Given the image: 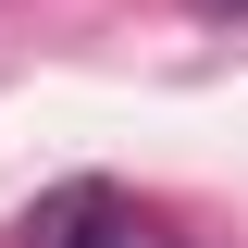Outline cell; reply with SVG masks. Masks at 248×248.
<instances>
[{
    "label": "cell",
    "instance_id": "cell-1",
    "mask_svg": "<svg viewBox=\"0 0 248 248\" xmlns=\"http://www.w3.org/2000/svg\"><path fill=\"white\" fill-rule=\"evenodd\" d=\"M124 248H174V236H149V223H124Z\"/></svg>",
    "mask_w": 248,
    "mask_h": 248
}]
</instances>
